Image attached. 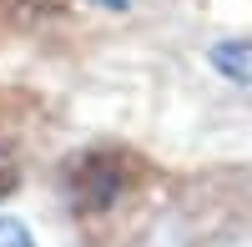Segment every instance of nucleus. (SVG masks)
Instances as JSON below:
<instances>
[{
    "label": "nucleus",
    "mask_w": 252,
    "mask_h": 247,
    "mask_svg": "<svg viewBox=\"0 0 252 247\" xmlns=\"http://www.w3.org/2000/svg\"><path fill=\"white\" fill-rule=\"evenodd\" d=\"M0 247H35V237H31V227H26V222L0 217Z\"/></svg>",
    "instance_id": "4"
},
{
    "label": "nucleus",
    "mask_w": 252,
    "mask_h": 247,
    "mask_svg": "<svg viewBox=\"0 0 252 247\" xmlns=\"http://www.w3.org/2000/svg\"><path fill=\"white\" fill-rule=\"evenodd\" d=\"M146 182V167L131 156V152H81L71 161V172H66V197H71V212L76 217H101V212H111L116 202L141 187Z\"/></svg>",
    "instance_id": "1"
},
{
    "label": "nucleus",
    "mask_w": 252,
    "mask_h": 247,
    "mask_svg": "<svg viewBox=\"0 0 252 247\" xmlns=\"http://www.w3.org/2000/svg\"><path fill=\"white\" fill-rule=\"evenodd\" d=\"M207 61H212L217 76L237 81V86H252V40H217L207 51Z\"/></svg>",
    "instance_id": "2"
},
{
    "label": "nucleus",
    "mask_w": 252,
    "mask_h": 247,
    "mask_svg": "<svg viewBox=\"0 0 252 247\" xmlns=\"http://www.w3.org/2000/svg\"><path fill=\"white\" fill-rule=\"evenodd\" d=\"M20 187V161H15V152L0 141V197H10Z\"/></svg>",
    "instance_id": "3"
}]
</instances>
